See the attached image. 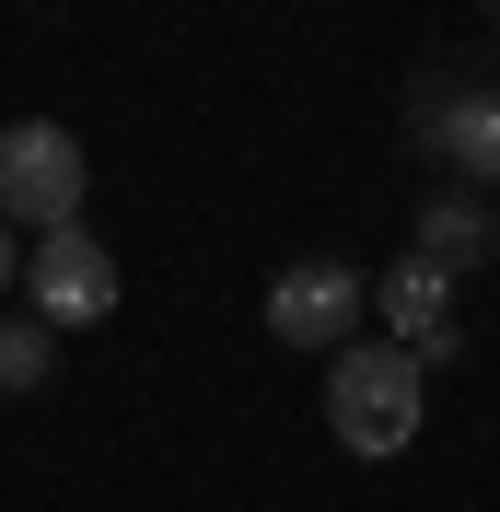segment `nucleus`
Instances as JSON below:
<instances>
[{
    "mask_svg": "<svg viewBox=\"0 0 500 512\" xmlns=\"http://www.w3.org/2000/svg\"><path fill=\"white\" fill-rule=\"evenodd\" d=\"M419 419H431V373L396 350V338H349L326 361V431H338L361 466H396L419 443Z\"/></svg>",
    "mask_w": 500,
    "mask_h": 512,
    "instance_id": "1",
    "label": "nucleus"
},
{
    "mask_svg": "<svg viewBox=\"0 0 500 512\" xmlns=\"http://www.w3.org/2000/svg\"><path fill=\"white\" fill-rule=\"evenodd\" d=\"M82 187H94V163H82V140L59 117H12L0 128V222L24 233V245L82 222Z\"/></svg>",
    "mask_w": 500,
    "mask_h": 512,
    "instance_id": "2",
    "label": "nucleus"
},
{
    "mask_svg": "<svg viewBox=\"0 0 500 512\" xmlns=\"http://www.w3.org/2000/svg\"><path fill=\"white\" fill-rule=\"evenodd\" d=\"M12 291H35V326H47V338H59V326H105V315H117V245H105L94 222L35 233Z\"/></svg>",
    "mask_w": 500,
    "mask_h": 512,
    "instance_id": "3",
    "label": "nucleus"
},
{
    "mask_svg": "<svg viewBox=\"0 0 500 512\" xmlns=\"http://www.w3.org/2000/svg\"><path fill=\"white\" fill-rule=\"evenodd\" d=\"M361 315H373V280H361L349 256H303V268L268 280V338H280V350H326L338 361L349 338H361Z\"/></svg>",
    "mask_w": 500,
    "mask_h": 512,
    "instance_id": "4",
    "label": "nucleus"
},
{
    "mask_svg": "<svg viewBox=\"0 0 500 512\" xmlns=\"http://www.w3.org/2000/svg\"><path fill=\"white\" fill-rule=\"evenodd\" d=\"M419 152L466 198H489L500 187V82H431L419 94Z\"/></svg>",
    "mask_w": 500,
    "mask_h": 512,
    "instance_id": "5",
    "label": "nucleus"
},
{
    "mask_svg": "<svg viewBox=\"0 0 500 512\" xmlns=\"http://www.w3.org/2000/svg\"><path fill=\"white\" fill-rule=\"evenodd\" d=\"M373 315H384V338H396L419 373H431V361H466V326H454V280H442V268H419V256H396V268L373 280Z\"/></svg>",
    "mask_w": 500,
    "mask_h": 512,
    "instance_id": "6",
    "label": "nucleus"
},
{
    "mask_svg": "<svg viewBox=\"0 0 500 512\" xmlns=\"http://www.w3.org/2000/svg\"><path fill=\"white\" fill-rule=\"evenodd\" d=\"M407 256L442 268V280H466V268H489V256H500V210H489V198H466V187H442L431 210H419V245H407Z\"/></svg>",
    "mask_w": 500,
    "mask_h": 512,
    "instance_id": "7",
    "label": "nucleus"
},
{
    "mask_svg": "<svg viewBox=\"0 0 500 512\" xmlns=\"http://www.w3.org/2000/svg\"><path fill=\"white\" fill-rule=\"evenodd\" d=\"M47 373H59V338L35 315H0V396H35Z\"/></svg>",
    "mask_w": 500,
    "mask_h": 512,
    "instance_id": "8",
    "label": "nucleus"
},
{
    "mask_svg": "<svg viewBox=\"0 0 500 512\" xmlns=\"http://www.w3.org/2000/svg\"><path fill=\"white\" fill-rule=\"evenodd\" d=\"M12 280H24V233L0 222V291H12Z\"/></svg>",
    "mask_w": 500,
    "mask_h": 512,
    "instance_id": "9",
    "label": "nucleus"
}]
</instances>
